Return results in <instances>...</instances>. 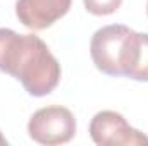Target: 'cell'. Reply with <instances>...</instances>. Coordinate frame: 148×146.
Segmentation results:
<instances>
[{
	"mask_svg": "<svg viewBox=\"0 0 148 146\" xmlns=\"http://www.w3.org/2000/svg\"><path fill=\"white\" fill-rule=\"evenodd\" d=\"M28 134L38 145H66L76 134V119L66 107L48 105L31 115L28 122Z\"/></svg>",
	"mask_w": 148,
	"mask_h": 146,
	"instance_id": "3",
	"label": "cell"
},
{
	"mask_svg": "<svg viewBox=\"0 0 148 146\" xmlns=\"http://www.w3.org/2000/svg\"><path fill=\"white\" fill-rule=\"evenodd\" d=\"M0 72L16 77L31 96L40 98L57 88L62 71L40 36L0 28Z\"/></svg>",
	"mask_w": 148,
	"mask_h": 146,
	"instance_id": "1",
	"label": "cell"
},
{
	"mask_svg": "<svg viewBox=\"0 0 148 146\" xmlns=\"http://www.w3.org/2000/svg\"><path fill=\"white\" fill-rule=\"evenodd\" d=\"M90 136L98 146H148L147 134L131 127L121 113L112 110H102L91 119Z\"/></svg>",
	"mask_w": 148,
	"mask_h": 146,
	"instance_id": "4",
	"label": "cell"
},
{
	"mask_svg": "<svg viewBox=\"0 0 148 146\" xmlns=\"http://www.w3.org/2000/svg\"><path fill=\"white\" fill-rule=\"evenodd\" d=\"M71 3L73 0H16V16L23 26L41 31L64 17Z\"/></svg>",
	"mask_w": 148,
	"mask_h": 146,
	"instance_id": "5",
	"label": "cell"
},
{
	"mask_svg": "<svg viewBox=\"0 0 148 146\" xmlns=\"http://www.w3.org/2000/svg\"><path fill=\"white\" fill-rule=\"evenodd\" d=\"M147 14H148V3H147Z\"/></svg>",
	"mask_w": 148,
	"mask_h": 146,
	"instance_id": "8",
	"label": "cell"
},
{
	"mask_svg": "<svg viewBox=\"0 0 148 146\" xmlns=\"http://www.w3.org/2000/svg\"><path fill=\"white\" fill-rule=\"evenodd\" d=\"M83 3L93 16H110L121 7L122 0H83Z\"/></svg>",
	"mask_w": 148,
	"mask_h": 146,
	"instance_id": "6",
	"label": "cell"
},
{
	"mask_svg": "<svg viewBox=\"0 0 148 146\" xmlns=\"http://www.w3.org/2000/svg\"><path fill=\"white\" fill-rule=\"evenodd\" d=\"M90 53L98 71L131 79L141 53V33L124 24L103 26L91 36Z\"/></svg>",
	"mask_w": 148,
	"mask_h": 146,
	"instance_id": "2",
	"label": "cell"
},
{
	"mask_svg": "<svg viewBox=\"0 0 148 146\" xmlns=\"http://www.w3.org/2000/svg\"><path fill=\"white\" fill-rule=\"evenodd\" d=\"M0 146H7V139L2 136V132H0Z\"/></svg>",
	"mask_w": 148,
	"mask_h": 146,
	"instance_id": "7",
	"label": "cell"
}]
</instances>
